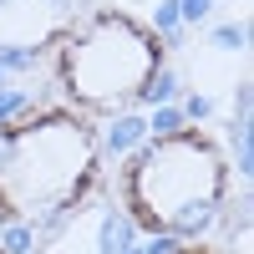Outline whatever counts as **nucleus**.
Returning a JSON list of instances; mask_svg holds the SVG:
<instances>
[{
	"mask_svg": "<svg viewBox=\"0 0 254 254\" xmlns=\"http://www.w3.org/2000/svg\"><path fill=\"white\" fill-rule=\"evenodd\" d=\"M102 188V132L92 117L26 107L0 117V229L46 234Z\"/></svg>",
	"mask_w": 254,
	"mask_h": 254,
	"instance_id": "f257e3e1",
	"label": "nucleus"
},
{
	"mask_svg": "<svg viewBox=\"0 0 254 254\" xmlns=\"http://www.w3.org/2000/svg\"><path fill=\"white\" fill-rule=\"evenodd\" d=\"M168 66L163 36L142 15L117 5H92L51 51L56 92L81 117H127L158 92Z\"/></svg>",
	"mask_w": 254,
	"mask_h": 254,
	"instance_id": "7ed1b4c3",
	"label": "nucleus"
},
{
	"mask_svg": "<svg viewBox=\"0 0 254 254\" xmlns=\"http://www.w3.org/2000/svg\"><path fill=\"white\" fill-rule=\"evenodd\" d=\"M0 254H10V249H5V239H0Z\"/></svg>",
	"mask_w": 254,
	"mask_h": 254,
	"instance_id": "423d86ee",
	"label": "nucleus"
},
{
	"mask_svg": "<svg viewBox=\"0 0 254 254\" xmlns=\"http://www.w3.org/2000/svg\"><path fill=\"white\" fill-rule=\"evenodd\" d=\"M234 198V163L198 122L147 132L117 163V208L147 239H203Z\"/></svg>",
	"mask_w": 254,
	"mask_h": 254,
	"instance_id": "f03ea898",
	"label": "nucleus"
},
{
	"mask_svg": "<svg viewBox=\"0 0 254 254\" xmlns=\"http://www.w3.org/2000/svg\"><path fill=\"white\" fill-rule=\"evenodd\" d=\"M147 254H219L214 244H198V239H158Z\"/></svg>",
	"mask_w": 254,
	"mask_h": 254,
	"instance_id": "39448f33",
	"label": "nucleus"
},
{
	"mask_svg": "<svg viewBox=\"0 0 254 254\" xmlns=\"http://www.w3.org/2000/svg\"><path fill=\"white\" fill-rule=\"evenodd\" d=\"M97 0H0V66H31L51 56Z\"/></svg>",
	"mask_w": 254,
	"mask_h": 254,
	"instance_id": "20e7f679",
	"label": "nucleus"
}]
</instances>
